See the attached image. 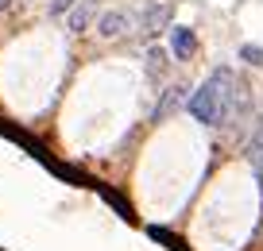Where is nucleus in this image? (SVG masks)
<instances>
[{"label": "nucleus", "instance_id": "nucleus-1", "mask_svg": "<svg viewBox=\"0 0 263 251\" xmlns=\"http://www.w3.org/2000/svg\"><path fill=\"white\" fill-rule=\"evenodd\" d=\"M232 105H236V78L232 70H213L205 78V85L186 97V112L194 116L197 124H224L232 116Z\"/></svg>", "mask_w": 263, "mask_h": 251}, {"label": "nucleus", "instance_id": "nucleus-2", "mask_svg": "<svg viewBox=\"0 0 263 251\" xmlns=\"http://www.w3.org/2000/svg\"><path fill=\"white\" fill-rule=\"evenodd\" d=\"M128 27H132L128 12H116L112 8V12H101V16H97V35H101V39H120Z\"/></svg>", "mask_w": 263, "mask_h": 251}, {"label": "nucleus", "instance_id": "nucleus-3", "mask_svg": "<svg viewBox=\"0 0 263 251\" xmlns=\"http://www.w3.org/2000/svg\"><path fill=\"white\" fill-rule=\"evenodd\" d=\"M93 16H97V8H93V0H82V4H74V8L66 12V27H70L74 35H82V31H89Z\"/></svg>", "mask_w": 263, "mask_h": 251}, {"label": "nucleus", "instance_id": "nucleus-4", "mask_svg": "<svg viewBox=\"0 0 263 251\" xmlns=\"http://www.w3.org/2000/svg\"><path fill=\"white\" fill-rule=\"evenodd\" d=\"M194 47H197L194 31H190V27H178V24H174V27H171V50H174V58H178V62H186V58L194 54Z\"/></svg>", "mask_w": 263, "mask_h": 251}, {"label": "nucleus", "instance_id": "nucleus-5", "mask_svg": "<svg viewBox=\"0 0 263 251\" xmlns=\"http://www.w3.org/2000/svg\"><path fill=\"white\" fill-rule=\"evenodd\" d=\"M178 105H186V85H171V89L163 93V101L155 105V112H151V120H166V116L174 112Z\"/></svg>", "mask_w": 263, "mask_h": 251}, {"label": "nucleus", "instance_id": "nucleus-6", "mask_svg": "<svg viewBox=\"0 0 263 251\" xmlns=\"http://www.w3.org/2000/svg\"><path fill=\"white\" fill-rule=\"evenodd\" d=\"M166 20H171V8H166V4H151V8H143L140 24H143V31H159Z\"/></svg>", "mask_w": 263, "mask_h": 251}, {"label": "nucleus", "instance_id": "nucleus-7", "mask_svg": "<svg viewBox=\"0 0 263 251\" xmlns=\"http://www.w3.org/2000/svg\"><path fill=\"white\" fill-rule=\"evenodd\" d=\"M147 70L155 73V78L166 70V50L163 47H147Z\"/></svg>", "mask_w": 263, "mask_h": 251}, {"label": "nucleus", "instance_id": "nucleus-8", "mask_svg": "<svg viewBox=\"0 0 263 251\" xmlns=\"http://www.w3.org/2000/svg\"><path fill=\"white\" fill-rule=\"evenodd\" d=\"M240 58H244V62H252V66H263V47L244 43V47H240Z\"/></svg>", "mask_w": 263, "mask_h": 251}, {"label": "nucleus", "instance_id": "nucleus-9", "mask_svg": "<svg viewBox=\"0 0 263 251\" xmlns=\"http://www.w3.org/2000/svg\"><path fill=\"white\" fill-rule=\"evenodd\" d=\"M74 4H78V0H50V12H54V16H66Z\"/></svg>", "mask_w": 263, "mask_h": 251}, {"label": "nucleus", "instance_id": "nucleus-10", "mask_svg": "<svg viewBox=\"0 0 263 251\" xmlns=\"http://www.w3.org/2000/svg\"><path fill=\"white\" fill-rule=\"evenodd\" d=\"M252 166H255V174H259V186H263V143L252 151Z\"/></svg>", "mask_w": 263, "mask_h": 251}, {"label": "nucleus", "instance_id": "nucleus-11", "mask_svg": "<svg viewBox=\"0 0 263 251\" xmlns=\"http://www.w3.org/2000/svg\"><path fill=\"white\" fill-rule=\"evenodd\" d=\"M12 8V0H0V12H8Z\"/></svg>", "mask_w": 263, "mask_h": 251}]
</instances>
